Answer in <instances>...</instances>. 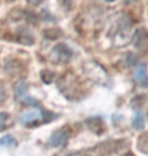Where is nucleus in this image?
Instances as JSON below:
<instances>
[{
	"instance_id": "1",
	"label": "nucleus",
	"mask_w": 148,
	"mask_h": 156,
	"mask_svg": "<svg viewBox=\"0 0 148 156\" xmlns=\"http://www.w3.org/2000/svg\"><path fill=\"white\" fill-rule=\"evenodd\" d=\"M57 86L61 93L70 101H76L84 95V88L79 77L67 71L59 78Z\"/></svg>"
},
{
	"instance_id": "2",
	"label": "nucleus",
	"mask_w": 148,
	"mask_h": 156,
	"mask_svg": "<svg viewBox=\"0 0 148 156\" xmlns=\"http://www.w3.org/2000/svg\"><path fill=\"white\" fill-rule=\"evenodd\" d=\"M128 147L127 140H109L84 151V156H122Z\"/></svg>"
},
{
	"instance_id": "3",
	"label": "nucleus",
	"mask_w": 148,
	"mask_h": 156,
	"mask_svg": "<svg viewBox=\"0 0 148 156\" xmlns=\"http://www.w3.org/2000/svg\"><path fill=\"white\" fill-rule=\"evenodd\" d=\"M82 70L87 79H89L91 82L99 84L103 87H111L112 79L110 77L108 71L103 68L102 65H99L96 61H87L83 64Z\"/></svg>"
},
{
	"instance_id": "4",
	"label": "nucleus",
	"mask_w": 148,
	"mask_h": 156,
	"mask_svg": "<svg viewBox=\"0 0 148 156\" xmlns=\"http://www.w3.org/2000/svg\"><path fill=\"white\" fill-rule=\"evenodd\" d=\"M132 23L129 16H122L117 23V27L113 36V41L116 47H125L131 41Z\"/></svg>"
},
{
	"instance_id": "5",
	"label": "nucleus",
	"mask_w": 148,
	"mask_h": 156,
	"mask_svg": "<svg viewBox=\"0 0 148 156\" xmlns=\"http://www.w3.org/2000/svg\"><path fill=\"white\" fill-rule=\"evenodd\" d=\"M56 118H57V115L40 108L39 111H30L23 114L20 121L23 126L31 127L41 124L39 121H42V123H49L55 120Z\"/></svg>"
},
{
	"instance_id": "6",
	"label": "nucleus",
	"mask_w": 148,
	"mask_h": 156,
	"mask_svg": "<svg viewBox=\"0 0 148 156\" xmlns=\"http://www.w3.org/2000/svg\"><path fill=\"white\" fill-rule=\"evenodd\" d=\"M72 57H73V51L64 43H58L53 47L50 53V59L54 63L66 64L71 60Z\"/></svg>"
},
{
	"instance_id": "7",
	"label": "nucleus",
	"mask_w": 148,
	"mask_h": 156,
	"mask_svg": "<svg viewBox=\"0 0 148 156\" xmlns=\"http://www.w3.org/2000/svg\"><path fill=\"white\" fill-rule=\"evenodd\" d=\"M14 92L16 99L21 105H27V107L40 108V102L36 98H31L29 94V92H27V83L26 81H20L18 83H16Z\"/></svg>"
},
{
	"instance_id": "8",
	"label": "nucleus",
	"mask_w": 148,
	"mask_h": 156,
	"mask_svg": "<svg viewBox=\"0 0 148 156\" xmlns=\"http://www.w3.org/2000/svg\"><path fill=\"white\" fill-rule=\"evenodd\" d=\"M70 130L68 128H64V129H59L55 131L54 133L50 136V139L48 141V144L53 148L56 147H63L67 144L69 138H70Z\"/></svg>"
},
{
	"instance_id": "9",
	"label": "nucleus",
	"mask_w": 148,
	"mask_h": 156,
	"mask_svg": "<svg viewBox=\"0 0 148 156\" xmlns=\"http://www.w3.org/2000/svg\"><path fill=\"white\" fill-rule=\"evenodd\" d=\"M132 43L135 49L139 50L140 52L148 51V30L144 27H140L136 30L132 38Z\"/></svg>"
},
{
	"instance_id": "10",
	"label": "nucleus",
	"mask_w": 148,
	"mask_h": 156,
	"mask_svg": "<svg viewBox=\"0 0 148 156\" xmlns=\"http://www.w3.org/2000/svg\"><path fill=\"white\" fill-rule=\"evenodd\" d=\"M4 71L10 76H17L23 72V64L16 59H7L4 64Z\"/></svg>"
},
{
	"instance_id": "11",
	"label": "nucleus",
	"mask_w": 148,
	"mask_h": 156,
	"mask_svg": "<svg viewBox=\"0 0 148 156\" xmlns=\"http://www.w3.org/2000/svg\"><path fill=\"white\" fill-rule=\"evenodd\" d=\"M15 39H16L17 43L24 46H31L34 44V36L31 35V30L29 29H27V27H20V29H18V30L16 32V36H15Z\"/></svg>"
},
{
	"instance_id": "12",
	"label": "nucleus",
	"mask_w": 148,
	"mask_h": 156,
	"mask_svg": "<svg viewBox=\"0 0 148 156\" xmlns=\"http://www.w3.org/2000/svg\"><path fill=\"white\" fill-rule=\"evenodd\" d=\"M134 78L138 83V85L146 88L148 87V74H147V68L144 64L138 65L136 70L134 73Z\"/></svg>"
},
{
	"instance_id": "13",
	"label": "nucleus",
	"mask_w": 148,
	"mask_h": 156,
	"mask_svg": "<svg viewBox=\"0 0 148 156\" xmlns=\"http://www.w3.org/2000/svg\"><path fill=\"white\" fill-rule=\"evenodd\" d=\"M85 124L91 132L96 134H103L105 132V124H103V122L100 118H90L85 121Z\"/></svg>"
},
{
	"instance_id": "14",
	"label": "nucleus",
	"mask_w": 148,
	"mask_h": 156,
	"mask_svg": "<svg viewBox=\"0 0 148 156\" xmlns=\"http://www.w3.org/2000/svg\"><path fill=\"white\" fill-rule=\"evenodd\" d=\"M137 148L141 153L148 155V132L142 133L138 137Z\"/></svg>"
},
{
	"instance_id": "15",
	"label": "nucleus",
	"mask_w": 148,
	"mask_h": 156,
	"mask_svg": "<svg viewBox=\"0 0 148 156\" xmlns=\"http://www.w3.org/2000/svg\"><path fill=\"white\" fill-rule=\"evenodd\" d=\"M132 126H133L134 129L137 131H141L144 129V126H145V120H144V115L142 112H137L136 113L134 120H133V123H132Z\"/></svg>"
},
{
	"instance_id": "16",
	"label": "nucleus",
	"mask_w": 148,
	"mask_h": 156,
	"mask_svg": "<svg viewBox=\"0 0 148 156\" xmlns=\"http://www.w3.org/2000/svg\"><path fill=\"white\" fill-rule=\"evenodd\" d=\"M17 145L16 139L12 135H5L0 139V146L2 147H14Z\"/></svg>"
},
{
	"instance_id": "17",
	"label": "nucleus",
	"mask_w": 148,
	"mask_h": 156,
	"mask_svg": "<svg viewBox=\"0 0 148 156\" xmlns=\"http://www.w3.org/2000/svg\"><path fill=\"white\" fill-rule=\"evenodd\" d=\"M54 78H55V73L53 72V71L49 69H45V70L41 71V79H42L44 83H46V84L52 83Z\"/></svg>"
},
{
	"instance_id": "18",
	"label": "nucleus",
	"mask_w": 148,
	"mask_h": 156,
	"mask_svg": "<svg viewBox=\"0 0 148 156\" xmlns=\"http://www.w3.org/2000/svg\"><path fill=\"white\" fill-rule=\"evenodd\" d=\"M9 115L7 113H0V132L4 131L9 125Z\"/></svg>"
},
{
	"instance_id": "19",
	"label": "nucleus",
	"mask_w": 148,
	"mask_h": 156,
	"mask_svg": "<svg viewBox=\"0 0 148 156\" xmlns=\"http://www.w3.org/2000/svg\"><path fill=\"white\" fill-rule=\"evenodd\" d=\"M8 98V91L6 89L5 84L0 81V105H3Z\"/></svg>"
},
{
	"instance_id": "20",
	"label": "nucleus",
	"mask_w": 148,
	"mask_h": 156,
	"mask_svg": "<svg viewBox=\"0 0 148 156\" xmlns=\"http://www.w3.org/2000/svg\"><path fill=\"white\" fill-rule=\"evenodd\" d=\"M45 36L48 39H57L60 37V30L57 29H49L45 30Z\"/></svg>"
},
{
	"instance_id": "21",
	"label": "nucleus",
	"mask_w": 148,
	"mask_h": 156,
	"mask_svg": "<svg viewBox=\"0 0 148 156\" xmlns=\"http://www.w3.org/2000/svg\"><path fill=\"white\" fill-rule=\"evenodd\" d=\"M135 63H136L135 56L132 53H127V55H126V64H127V66H133Z\"/></svg>"
},
{
	"instance_id": "22",
	"label": "nucleus",
	"mask_w": 148,
	"mask_h": 156,
	"mask_svg": "<svg viewBox=\"0 0 148 156\" xmlns=\"http://www.w3.org/2000/svg\"><path fill=\"white\" fill-rule=\"evenodd\" d=\"M67 156H84V151H76V152H72V153L68 154Z\"/></svg>"
}]
</instances>
